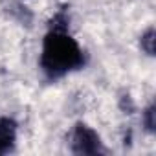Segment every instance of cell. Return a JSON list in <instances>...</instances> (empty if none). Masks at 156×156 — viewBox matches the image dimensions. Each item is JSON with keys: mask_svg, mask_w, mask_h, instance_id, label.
<instances>
[{"mask_svg": "<svg viewBox=\"0 0 156 156\" xmlns=\"http://www.w3.org/2000/svg\"><path fill=\"white\" fill-rule=\"evenodd\" d=\"M42 62H44L48 72H53V73L66 72L72 66L81 62L79 48H77V44L66 35H59V33L50 35L46 39Z\"/></svg>", "mask_w": 156, "mask_h": 156, "instance_id": "cell-1", "label": "cell"}, {"mask_svg": "<svg viewBox=\"0 0 156 156\" xmlns=\"http://www.w3.org/2000/svg\"><path fill=\"white\" fill-rule=\"evenodd\" d=\"M96 136L90 132V130H87V129H79L77 130V134H75V143L79 145V151H83V152H90L92 149L88 147L90 143H94L96 145Z\"/></svg>", "mask_w": 156, "mask_h": 156, "instance_id": "cell-2", "label": "cell"}, {"mask_svg": "<svg viewBox=\"0 0 156 156\" xmlns=\"http://www.w3.org/2000/svg\"><path fill=\"white\" fill-rule=\"evenodd\" d=\"M13 140V129L9 123H2L0 125V152H4Z\"/></svg>", "mask_w": 156, "mask_h": 156, "instance_id": "cell-3", "label": "cell"}]
</instances>
